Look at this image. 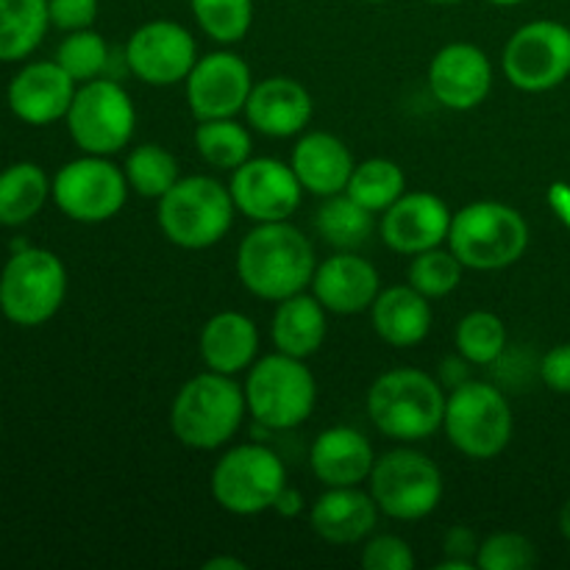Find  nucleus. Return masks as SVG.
<instances>
[{
    "label": "nucleus",
    "mask_w": 570,
    "mask_h": 570,
    "mask_svg": "<svg viewBox=\"0 0 570 570\" xmlns=\"http://www.w3.org/2000/svg\"><path fill=\"white\" fill-rule=\"evenodd\" d=\"M198 351L206 371L239 376L254 365L259 354V328L243 312H217L200 328Z\"/></svg>",
    "instance_id": "nucleus-25"
},
{
    "label": "nucleus",
    "mask_w": 570,
    "mask_h": 570,
    "mask_svg": "<svg viewBox=\"0 0 570 570\" xmlns=\"http://www.w3.org/2000/svg\"><path fill=\"white\" fill-rule=\"evenodd\" d=\"M78 83L59 61H31L22 67L6 89V100L17 120L28 126H50L65 120L76 98Z\"/></svg>",
    "instance_id": "nucleus-19"
},
{
    "label": "nucleus",
    "mask_w": 570,
    "mask_h": 570,
    "mask_svg": "<svg viewBox=\"0 0 570 570\" xmlns=\"http://www.w3.org/2000/svg\"><path fill=\"white\" fill-rule=\"evenodd\" d=\"M48 28V0H0V61L28 59Z\"/></svg>",
    "instance_id": "nucleus-29"
},
{
    "label": "nucleus",
    "mask_w": 570,
    "mask_h": 570,
    "mask_svg": "<svg viewBox=\"0 0 570 570\" xmlns=\"http://www.w3.org/2000/svg\"><path fill=\"white\" fill-rule=\"evenodd\" d=\"M540 376L546 387L560 395H570V343L554 345L540 362Z\"/></svg>",
    "instance_id": "nucleus-42"
},
{
    "label": "nucleus",
    "mask_w": 570,
    "mask_h": 570,
    "mask_svg": "<svg viewBox=\"0 0 570 570\" xmlns=\"http://www.w3.org/2000/svg\"><path fill=\"white\" fill-rule=\"evenodd\" d=\"M362 568L365 570H412L415 554L410 543L399 534H371L362 549Z\"/></svg>",
    "instance_id": "nucleus-39"
},
{
    "label": "nucleus",
    "mask_w": 570,
    "mask_h": 570,
    "mask_svg": "<svg viewBox=\"0 0 570 570\" xmlns=\"http://www.w3.org/2000/svg\"><path fill=\"white\" fill-rule=\"evenodd\" d=\"M53 181L33 161H14L0 170V226H26L48 204Z\"/></svg>",
    "instance_id": "nucleus-28"
},
{
    "label": "nucleus",
    "mask_w": 570,
    "mask_h": 570,
    "mask_svg": "<svg viewBox=\"0 0 570 570\" xmlns=\"http://www.w3.org/2000/svg\"><path fill=\"white\" fill-rule=\"evenodd\" d=\"M67 298V267L53 250H14L0 271V312L9 323L33 328L48 323Z\"/></svg>",
    "instance_id": "nucleus-7"
},
{
    "label": "nucleus",
    "mask_w": 570,
    "mask_h": 570,
    "mask_svg": "<svg viewBox=\"0 0 570 570\" xmlns=\"http://www.w3.org/2000/svg\"><path fill=\"white\" fill-rule=\"evenodd\" d=\"M367 490L387 518L423 521L440 507L445 484L438 462L415 449H395L379 456Z\"/></svg>",
    "instance_id": "nucleus-10"
},
{
    "label": "nucleus",
    "mask_w": 570,
    "mask_h": 570,
    "mask_svg": "<svg viewBox=\"0 0 570 570\" xmlns=\"http://www.w3.org/2000/svg\"><path fill=\"white\" fill-rule=\"evenodd\" d=\"M362 3H387V0H362Z\"/></svg>",
    "instance_id": "nucleus-48"
},
{
    "label": "nucleus",
    "mask_w": 570,
    "mask_h": 570,
    "mask_svg": "<svg viewBox=\"0 0 570 570\" xmlns=\"http://www.w3.org/2000/svg\"><path fill=\"white\" fill-rule=\"evenodd\" d=\"M451 217L454 212L440 195L417 189V193H404L387 212H382L379 234L390 250L415 256L449 243Z\"/></svg>",
    "instance_id": "nucleus-17"
},
{
    "label": "nucleus",
    "mask_w": 570,
    "mask_h": 570,
    "mask_svg": "<svg viewBox=\"0 0 570 570\" xmlns=\"http://www.w3.org/2000/svg\"><path fill=\"white\" fill-rule=\"evenodd\" d=\"M289 165H293L304 193L315 195V198H328V195L345 193L356 161L348 145L340 137L328 131H309L293 148Z\"/></svg>",
    "instance_id": "nucleus-24"
},
{
    "label": "nucleus",
    "mask_w": 570,
    "mask_h": 570,
    "mask_svg": "<svg viewBox=\"0 0 570 570\" xmlns=\"http://www.w3.org/2000/svg\"><path fill=\"white\" fill-rule=\"evenodd\" d=\"M328 334V309L312 293H295L289 298L278 301L273 312L271 337L276 351L295 356V360H309L323 348Z\"/></svg>",
    "instance_id": "nucleus-27"
},
{
    "label": "nucleus",
    "mask_w": 570,
    "mask_h": 570,
    "mask_svg": "<svg viewBox=\"0 0 570 570\" xmlns=\"http://www.w3.org/2000/svg\"><path fill=\"white\" fill-rule=\"evenodd\" d=\"M315 248L289 220L256 223L237 248V276L250 295L262 301L304 293L315 276Z\"/></svg>",
    "instance_id": "nucleus-1"
},
{
    "label": "nucleus",
    "mask_w": 570,
    "mask_h": 570,
    "mask_svg": "<svg viewBox=\"0 0 570 570\" xmlns=\"http://www.w3.org/2000/svg\"><path fill=\"white\" fill-rule=\"evenodd\" d=\"M501 70L521 92H549L570 78V28L554 20H532L504 45Z\"/></svg>",
    "instance_id": "nucleus-13"
},
{
    "label": "nucleus",
    "mask_w": 570,
    "mask_h": 570,
    "mask_svg": "<svg viewBox=\"0 0 570 570\" xmlns=\"http://www.w3.org/2000/svg\"><path fill=\"white\" fill-rule=\"evenodd\" d=\"M345 193L356 204L365 206L367 212L382 215L406 193V176L399 161L382 159V156L379 159H365L354 167Z\"/></svg>",
    "instance_id": "nucleus-32"
},
{
    "label": "nucleus",
    "mask_w": 570,
    "mask_h": 570,
    "mask_svg": "<svg viewBox=\"0 0 570 570\" xmlns=\"http://www.w3.org/2000/svg\"><path fill=\"white\" fill-rule=\"evenodd\" d=\"M560 532L566 534V540H570V499L562 504V510H560Z\"/></svg>",
    "instance_id": "nucleus-45"
},
{
    "label": "nucleus",
    "mask_w": 570,
    "mask_h": 570,
    "mask_svg": "<svg viewBox=\"0 0 570 570\" xmlns=\"http://www.w3.org/2000/svg\"><path fill=\"white\" fill-rule=\"evenodd\" d=\"M462 273L465 265L456 259V254L451 248H429L423 254H415L410 262V271H406V282L417 289V293L432 298H445V295L454 293L462 282Z\"/></svg>",
    "instance_id": "nucleus-36"
},
{
    "label": "nucleus",
    "mask_w": 570,
    "mask_h": 570,
    "mask_svg": "<svg viewBox=\"0 0 570 570\" xmlns=\"http://www.w3.org/2000/svg\"><path fill=\"white\" fill-rule=\"evenodd\" d=\"M373 465L371 440L351 426L323 429L309 449V468L323 488H360L371 479Z\"/></svg>",
    "instance_id": "nucleus-22"
},
{
    "label": "nucleus",
    "mask_w": 570,
    "mask_h": 570,
    "mask_svg": "<svg viewBox=\"0 0 570 570\" xmlns=\"http://www.w3.org/2000/svg\"><path fill=\"white\" fill-rule=\"evenodd\" d=\"M128 187L126 173L109 156L83 154L81 159L59 167L50 187V198L65 217L76 223H106L117 217L126 206Z\"/></svg>",
    "instance_id": "nucleus-12"
},
{
    "label": "nucleus",
    "mask_w": 570,
    "mask_h": 570,
    "mask_svg": "<svg viewBox=\"0 0 570 570\" xmlns=\"http://www.w3.org/2000/svg\"><path fill=\"white\" fill-rule=\"evenodd\" d=\"M195 148L198 156L215 170H237L250 159L254 142L250 131L237 117H220V120H198L195 128Z\"/></svg>",
    "instance_id": "nucleus-31"
},
{
    "label": "nucleus",
    "mask_w": 570,
    "mask_h": 570,
    "mask_svg": "<svg viewBox=\"0 0 570 570\" xmlns=\"http://www.w3.org/2000/svg\"><path fill=\"white\" fill-rule=\"evenodd\" d=\"M379 504L371 490L362 488H326V493L312 504L309 523L321 540L332 546H354L373 534L379 523Z\"/></svg>",
    "instance_id": "nucleus-23"
},
{
    "label": "nucleus",
    "mask_w": 570,
    "mask_h": 570,
    "mask_svg": "<svg viewBox=\"0 0 570 570\" xmlns=\"http://www.w3.org/2000/svg\"><path fill=\"white\" fill-rule=\"evenodd\" d=\"M488 3H493V6H521V3H527V0H488Z\"/></svg>",
    "instance_id": "nucleus-46"
},
{
    "label": "nucleus",
    "mask_w": 570,
    "mask_h": 570,
    "mask_svg": "<svg viewBox=\"0 0 570 570\" xmlns=\"http://www.w3.org/2000/svg\"><path fill=\"white\" fill-rule=\"evenodd\" d=\"M538 562V549L518 532H493L479 543V570H527Z\"/></svg>",
    "instance_id": "nucleus-38"
},
{
    "label": "nucleus",
    "mask_w": 570,
    "mask_h": 570,
    "mask_svg": "<svg viewBox=\"0 0 570 570\" xmlns=\"http://www.w3.org/2000/svg\"><path fill=\"white\" fill-rule=\"evenodd\" d=\"M243 560H237V557H215V560H209L204 566V570H245Z\"/></svg>",
    "instance_id": "nucleus-44"
},
{
    "label": "nucleus",
    "mask_w": 570,
    "mask_h": 570,
    "mask_svg": "<svg viewBox=\"0 0 570 570\" xmlns=\"http://www.w3.org/2000/svg\"><path fill=\"white\" fill-rule=\"evenodd\" d=\"M315 115V100L309 89L287 76H271L256 81L245 104V120L254 131L273 139H287L304 134Z\"/></svg>",
    "instance_id": "nucleus-21"
},
{
    "label": "nucleus",
    "mask_w": 570,
    "mask_h": 570,
    "mask_svg": "<svg viewBox=\"0 0 570 570\" xmlns=\"http://www.w3.org/2000/svg\"><path fill=\"white\" fill-rule=\"evenodd\" d=\"M284 488H287V468L276 451L262 443H243L228 449L215 462L209 476L215 504L243 518L273 510Z\"/></svg>",
    "instance_id": "nucleus-9"
},
{
    "label": "nucleus",
    "mask_w": 570,
    "mask_h": 570,
    "mask_svg": "<svg viewBox=\"0 0 570 570\" xmlns=\"http://www.w3.org/2000/svg\"><path fill=\"white\" fill-rule=\"evenodd\" d=\"M456 354L471 365L488 367L504 356L507 351V326L495 312L476 309L456 323L454 332Z\"/></svg>",
    "instance_id": "nucleus-34"
},
{
    "label": "nucleus",
    "mask_w": 570,
    "mask_h": 570,
    "mask_svg": "<svg viewBox=\"0 0 570 570\" xmlns=\"http://www.w3.org/2000/svg\"><path fill=\"white\" fill-rule=\"evenodd\" d=\"M56 61L67 70L76 83L95 81L109 67V45L95 28L70 31L56 48Z\"/></svg>",
    "instance_id": "nucleus-37"
},
{
    "label": "nucleus",
    "mask_w": 570,
    "mask_h": 570,
    "mask_svg": "<svg viewBox=\"0 0 570 570\" xmlns=\"http://www.w3.org/2000/svg\"><path fill=\"white\" fill-rule=\"evenodd\" d=\"M429 3H434V6H456V3H462V0H429Z\"/></svg>",
    "instance_id": "nucleus-47"
},
{
    "label": "nucleus",
    "mask_w": 570,
    "mask_h": 570,
    "mask_svg": "<svg viewBox=\"0 0 570 570\" xmlns=\"http://www.w3.org/2000/svg\"><path fill=\"white\" fill-rule=\"evenodd\" d=\"M0 429H3V426H0Z\"/></svg>",
    "instance_id": "nucleus-49"
},
{
    "label": "nucleus",
    "mask_w": 570,
    "mask_h": 570,
    "mask_svg": "<svg viewBox=\"0 0 570 570\" xmlns=\"http://www.w3.org/2000/svg\"><path fill=\"white\" fill-rule=\"evenodd\" d=\"M443 384L417 367H393L367 390V417L384 438L395 443H421L443 429Z\"/></svg>",
    "instance_id": "nucleus-2"
},
{
    "label": "nucleus",
    "mask_w": 570,
    "mask_h": 570,
    "mask_svg": "<svg viewBox=\"0 0 570 570\" xmlns=\"http://www.w3.org/2000/svg\"><path fill=\"white\" fill-rule=\"evenodd\" d=\"M50 26L59 31H81L98 20V0H48Z\"/></svg>",
    "instance_id": "nucleus-41"
},
{
    "label": "nucleus",
    "mask_w": 570,
    "mask_h": 570,
    "mask_svg": "<svg viewBox=\"0 0 570 570\" xmlns=\"http://www.w3.org/2000/svg\"><path fill=\"white\" fill-rule=\"evenodd\" d=\"M445 438L468 460H495L512 440V410L507 395L488 382L456 384L445 401Z\"/></svg>",
    "instance_id": "nucleus-8"
},
{
    "label": "nucleus",
    "mask_w": 570,
    "mask_h": 570,
    "mask_svg": "<svg viewBox=\"0 0 570 570\" xmlns=\"http://www.w3.org/2000/svg\"><path fill=\"white\" fill-rule=\"evenodd\" d=\"M254 83V72L243 56L234 50H215V53L200 56L189 70L184 81L187 106L195 120L237 117L239 111H245Z\"/></svg>",
    "instance_id": "nucleus-16"
},
{
    "label": "nucleus",
    "mask_w": 570,
    "mask_h": 570,
    "mask_svg": "<svg viewBox=\"0 0 570 570\" xmlns=\"http://www.w3.org/2000/svg\"><path fill=\"white\" fill-rule=\"evenodd\" d=\"M309 287L332 315H360L371 312L373 301L382 293V276L376 265L354 250H340L315 267Z\"/></svg>",
    "instance_id": "nucleus-20"
},
{
    "label": "nucleus",
    "mask_w": 570,
    "mask_h": 570,
    "mask_svg": "<svg viewBox=\"0 0 570 570\" xmlns=\"http://www.w3.org/2000/svg\"><path fill=\"white\" fill-rule=\"evenodd\" d=\"M156 204L161 234L184 250H206L220 243L237 212L232 189L212 176H181Z\"/></svg>",
    "instance_id": "nucleus-4"
},
{
    "label": "nucleus",
    "mask_w": 570,
    "mask_h": 570,
    "mask_svg": "<svg viewBox=\"0 0 570 570\" xmlns=\"http://www.w3.org/2000/svg\"><path fill=\"white\" fill-rule=\"evenodd\" d=\"M65 122L72 142L83 154L111 156L131 142L137 109L122 83L100 76L95 81L78 83Z\"/></svg>",
    "instance_id": "nucleus-11"
},
{
    "label": "nucleus",
    "mask_w": 570,
    "mask_h": 570,
    "mask_svg": "<svg viewBox=\"0 0 570 570\" xmlns=\"http://www.w3.org/2000/svg\"><path fill=\"white\" fill-rule=\"evenodd\" d=\"M373 212L356 204L348 193H337L323 198V206L317 209V234L337 250H354L367 243V237L376 228Z\"/></svg>",
    "instance_id": "nucleus-30"
},
{
    "label": "nucleus",
    "mask_w": 570,
    "mask_h": 570,
    "mask_svg": "<svg viewBox=\"0 0 570 570\" xmlns=\"http://www.w3.org/2000/svg\"><path fill=\"white\" fill-rule=\"evenodd\" d=\"M248 415L267 432H289L304 426L317 406V382L304 360L267 354L245 371Z\"/></svg>",
    "instance_id": "nucleus-5"
},
{
    "label": "nucleus",
    "mask_w": 570,
    "mask_h": 570,
    "mask_svg": "<svg viewBox=\"0 0 570 570\" xmlns=\"http://www.w3.org/2000/svg\"><path fill=\"white\" fill-rule=\"evenodd\" d=\"M122 173H126L131 193L145 200H159L181 178V167H178L176 156L165 145L156 142H145L134 148L128 154L126 165H122Z\"/></svg>",
    "instance_id": "nucleus-33"
},
{
    "label": "nucleus",
    "mask_w": 570,
    "mask_h": 570,
    "mask_svg": "<svg viewBox=\"0 0 570 570\" xmlns=\"http://www.w3.org/2000/svg\"><path fill=\"white\" fill-rule=\"evenodd\" d=\"M200 31L217 45H237L254 26V0H189Z\"/></svg>",
    "instance_id": "nucleus-35"
},
{
    "label": "nucleus",
    "mask_w": 570,
    "mask_h": 570,
    "mask_svg": "<svg viewBox=\"0 0 570 570\" xmlns=\"http://www.w3.org/2000/svg\"><path fill=\"white\" fill-rule=\"evenodd\" d=\"M273 510H276L282 518L301 515V512H304V495H301L298 490L289 488V484H287V488H284L282 493H278V499H276V504H273Z\"/></svg>",
    "instance_id": "nucleus-43"
},
{
    "label": "nucleus",
    "mask_w": 570,
    "mask_h": 570,
    "mask_svg": "<svg viewBox=\"0 0 570 570\" xmlns=\"http://www.w3.org/2000/svg\"><path fill=\"white\" fill-rule=\"evenodd\" d=\"M449 248L465 271H504L529 248L523 215L499 200H473L451 217Z\"/></svg>",
    "instance_id": "nucleus-6"
},
{
    "label": "nucleus",
    "mask_w": 570,
    "mask_h": 570,
    "mask_svg": "<svg viewBox=\"0 0 570 570\" xmlns=\"http://www.w3.org/2000/svg\"><path fill=\"white\" fill-rule=\"evenodd\" d=\"M429 89L445 109L471 111L482 106L493 89V65L479 45L451 42L440 48L429 65Z\"/></svg>",
    "instance_id": "nucleus-18"
},
{
    "label": "nucleus",
    "mask_w": 570,
    "mask_h": 570,
    "mask_svg": "<svg viewBox=\"0 0 570 570\" xmlns=\"http://www.w3.org/2000/svg\"><path fill=\"white\" fill-rule=\"evenodd\" d=\"M476 551L479 540L473 529L468 527H451L443 538V554L445 560L440 562V570H479L476 568Z\"/></svg>",
    "instance_id": "nucleus-40"
},
{
    "label": "nucleus",
    "mask_w": 570,
    "mask_h": 570,
    "mask_svg": "<svg viewBox=\"0 0 570 570\" xmlns=\"http://www.w3.org/2000/svg\"><path fill=\"white\" fill-rule=\"evenodd\" d=\"M232 198L237 212L254 223L289 220L304 200V187L293 165L273 156H250L232 173Z\"/></svg>",
    "instance_id": "nucleus-15"
},
{
    "label": "nucleus",
    "mask_w": 570,
    "mask_h": 570,
    "mask_svg": "<svg viewBox=\"0 0 570 570\" xmlns=\"http://www.w3.org/2000/svg\"><path fill=\"white\" fill-rule=\"evenodd\" d=\"M248 404L237 376L206 371L181 384L170 406V432L193 451H217L243 429Z\"/></svg>",
    "instance_id": "nucleus-3"
},
{
    "label": "nucleus",
    "mask_w": 570,
    "mask_h": 570,
    "mask_svg": "<svg viewBox=\"0 0 570 570\" xmlns=\"http://www.w3.org/2000/svg\"><path fill=\"white\" fill-rule=\"evenodd\" d=\"M198 61V45L189 28L176 20H150L128 37L126 65L148 87L187 81Z\"/></svg>",
    "instance_id": "nucleus-14"
},
{
    "label": "nucleus",
    "mask_w": 570,
    "mask_h": 570,
    "mask_svg": "<svg viewBox=\"0 0 570 570\" xmlns=\"http://www.w3.org/2000/svg\"><path fill=\"white\" fill-rule=\"evenodd\" d=\"M371 323L379 340L393 348H415L432 332V304L410 282L382 289L371 306Z\"/></svg>",
    "instance_id": "nucleus-26"
}]
</instances>
